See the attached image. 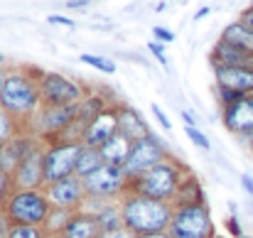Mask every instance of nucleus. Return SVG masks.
<instances>
[{
  "label": "nucleus",
  "instance_id": "nucleus-1",
  "mask_svg": "<svg viewBox=\"0 0 253 238\" xmlns=\"http://www.w3.org/2000/svg\"><path fill=\"white\" fill-rule=\"evenodd\" d=\"M123 214V229L133 236H150V234H165L169 231L174 209L168 201H155L148 197L130 194L123 199L121 206Z\"/></svg>",
  "mask_w": 253,
  "mask_h": 238
},
{
  "label": "nucleus",
  "instance_id": "nucleus-2",
  "mask_svg": "<svg viewBox=\"0 0 253 238\" xmlns=\"http://www.w3.org/2000/svg\"><path fill=\"white\" fill-rule=\"evenodd\" d=\"M128 187H133L130 192L138 197H148V199L169 204V199H174L179 194V169L174 162L163 159L160 164H155L153 169H148L138 179L128 182Z\"/></svg>",
  "mask_w": 253,
  "mask_h": 238
},
{
  "label": "nucleus",
  "instance_id": "nucleus-3",
  "mask_svg": "<svg viewBox=\"0 0 253 238\" xmlns=\"http://www.w3.org/2000/svg\"><path fill=\"white\" fill-rule=\"evenodd\" d=\"M52 204L40 192H15L5 204V216L15 226H40L49 219Z\"/></svg>",
  "mask_w": 253,
  "mask_h": 238
},
{
  "label": "nucleus",
  "instance_id": "nucleus-4",
  "mask_svg": "<svg viewBox=\"0 0 253 238\" xmlns=\"http://www.w3.org/2000/svg\"><path fill=\"white\" fill-rule=\"evenodd\" d=\"M37 101H40V88L30 77H22V74L7 77L5 86H2V93H0V108L2 111H7L12 118L27 116V113H35Z\"/></svg>",
  "mask_w": 253,
  "mask_h": 238
},
{
  "label": "nucleus",
  "instance_id": "nucleus-5",
  "mask_svg": "<svg viewBox=\"0 0 253 238\" xmlns=\"http://www.w3.org/2000/svg\"><path fill=\"white\" fill-rule=\"evenodd\" d=\"M172 238H211L214 236V224L204 204H189L174 209L169 231Z\"/></svg>",
  "mask_w": 253,
  "mask_h": 238
},
{
  "label": "nucleus",
  "instance_id": "nucleus-6",
  "mask_svg": "<svg viewBox=\"0 0 253 238\" xmlns=\"http://www.w3.org/2000/svg\"><path fill=\"white\" fill-rule=\"evenodd\" d=\"M82 150H84V145H79V143H59V145L49 148L44 153V184L49 187L67 177H74Z\"/></svg>",
  "mask_w": 253,
  "mask_h": 238
},
{
  "label": "nucleus",
  "instance_id": "nucleus-7",
  "mask_svg": "<svg viewBox=\"0 0 253 238\" xmlns=\"http://www.w3.org/2000/svg\"><path fill=\"white\" fill-rule=\"evenodd\" d=\"M126 187H128V177H126L123 167H113V164H103L98 172H93L91 177L84 179L86 197L98 199V201L118 197Z\"/></svg>",
  "mask_w": 253,
  "mask_h": 238
},
{
  "label": "nucleus",
  "instance_id": "nucleus-8",
  "mask_svg": "<svg viewBox=\"0 0 253 238\" xmlns=\"http://www.w3.org/2000/svg\"><path fill=\"white\" fill-rule=\"evenodd\" d=\"M37 88H40V101L47 106H77L82 101L79 83L62 74H42L37 79Z\"/></svg>",
  "mask_w": 253,
  "mask_h": 238
},
{
  "label": "nucleus",
  "instance_id": "nucleus-9",
  "mask_svg": "<svg viewBox=\"0 0 253 238\" xmlns=\"http://www.w3.org/2000/svg\"><path fill=\"white\" fill-rule=\"evenodd\" d=\"M163 158H165V150L160 148V143H158L153 135H148V138L133 143L130 158H128V162L123 164V172H126L128 182L138 179L140 174H145L148 169H153L155 164H160Z\"/></svg>",
  "mask_w": 253,
  "mask_h": 238
},
{
  "label": "nucleus",
  "instance_id": "nucleus-10",
  "mask_svg": "<svg viewBox=\"0 0 253 238\" xmlns=\"http://www.w3.org/2000/svg\"><path fill=\"white\" fill-rule=\"evenodd\" d=\"M216 83L221 88V96L231 103L241 101L244 93L253 91V69H231V67H216Z\"/></svg>",
  "mask_w": 253,
  "mask_h": 238
},
{
  "label": "nucleus",
  "instance_id": "nucleus-11",
  "mask_svg": "<svg viewBox=\"0 0 253 238\" xmlns=\"http://www.w3.org/2000/svg\"><path fill=\"white\" fill-rule=\"evenodd\" d=\"M77 111H79V106H47V103H42V108L35 111V125L40 133L62 135L72 125V120L77 118Z\"/></svg>",
  "mask_w": 253,
  "mask_h": 238
},
{
  "label": "nucleus",
  "instance_id": "nucleus-12",
  "mask_svg": "<svg viewBox=\"0 0 253 238\" xmlns=\"http://www.w3.org/2000/svg\"><path fill=\"white\" fill-rule=\"evenodd\" d=\"M42 182H44V150L35 148L12 174V187L17 192H32Z\"/></svg>",
  "mask_w": 253,
  "mask_h": 238
},
{
  "label": "nucleus",
  "instance_id": "nucleus-13",
  "mask_svg": "<svg viewBox=\"0 0 253 238\" xmlns=\"http://www.w3.org/2000/svg\"><path fill=\"white\" fill-rule=\"evenodd\" d=\"M86 197L84 189V179L79 177H67L62 182H54L47 187V199L54 209H74L82 204V199Z\"/></svg>",
  "mask_w": 253,
  "mask_h": 238
},
{
  "label": "nucleus",
  "instance_id": "nucleus-14",
  "mask_svg": "<svg viewBox=\"0 0 253 238\" xmlns=\"http://www.w3.org/2000/svg\"><path fill=\"white\" fill-rule=\"evenodd\" d=\"M116 133H118V111H103V113L88 125L82 145L98 150V148H101L103 143H108Z\"/></svg>",
  "mask_w": 253,
  "mask_h": 238
},
{
  "label": "nucleus",
  "instance_id": "nucleus-15",
  "mask_svg": "<svg viewBox=\"0 0 253 238\" xmlns=\"http://www.w3.org/2000/svg\"><path fill=\"white\" fill-rule=\"evenodd\" d=\"M35 150V145L27 138H12L10 143H5L0 148V169L12 179V174L17 172V167L22 164V159Z\"/></svg>",
  "mask_w": 253,
  "mask_h": 238
},
{
  "label": "nucleus",
  "instance_id": "nucleus-16",
  "mask_svg": "<svg viewBox=\"0 0 253 238\" xmlns=\"http://www.w3.org/2000/svg\"><path fill=\"white\" fill-rule=\"evenodd\" d=\"M214 64L216 67H231V69H253V54L244 52L241 47H234L229 42H219L214 49Z\"/></svg>",
  "mask_w": 253,
  "mask_h": 238
},
{
  "label": "nucleus",
  "instance_id": "nucleus-17",
  "mask_svg": "<svg viewBox=\"0 0 253 238\" xmlns=\"http://www.w3.org/2000/svg\"><path fill=\"white\" fill-rule=\"evenodd\" d=\"M226 128L236 133H253V98H241L226 108Z\"/></svg>",
  "mask_w": 253,
  "mask_h": 238
},
{
  "label": "nucleus",
  "instance_id": "nucleus-18",
  "mask_svg": "<svg viewBox=\"0 0 253 238\" xmlns=\"http://www.w3.org/2000/svg\"><path fill=\"white\" fill-rule=\"evenodd\" d=\"M64 238H101L103 236V226L98 221L96 214H77L67 229L62 231Z\"/></svg>",
  "mask_w": 253,
  "mask_h": 238
},
{
  "label": "nucleus",
  "instance_id": "nucleus-19",
  "mask_svg": "<svg viewBox=\"0 0 253 238\" xmlns=\"http://www.w3.org/2000/svg\"><path fill=\"white\" fill-rule=\"evenodd\" d=\"M130 150H133V143L123 135V133H116L108 143H103L101 148H98V153H101V158L106 164H113V167H123L128 158H130Z\"/></svg>",
  "mask_w": 253,
  "mask_h": 238
},
{
  "label": "nucleus",
  "instance_id": "nucleus-20",
  "mask_svg": "<svg viewBox=\"0 0 253 238\" xmlns=\"http://www.w3.org/2000/svg\"><path fill=\"white\" fill-rule=\"evenodd\" d=\"M118 133H123L130 143H138V140H143V138L150 135L145 120H143V118L138 116V111H133V108L118 111Z\"/></svg>",
  "mask_w": 253,
  "mask_h": 238
},
{
  "label": "nucleus",
  "instance_id": "nucleus-21",
  "mask_svg": "<svg viewBox=\"0 0 253 238\" xmlns=\"http://www.w3.org/2000/svg\"><path fill=\"white\" fill-rule=\"evenodd\" d=\"M103 164H106V162H103V158H101V153H98V150H93V148H84V150H82V155H79V162H77V172H74V177L86 179V177H91L93 172H98Z\"/></svg>",
  "mask_w": 253,
  "mask_h": 238
},
{
  "label": "nucleus",
  "instance_id": "nucleus-22",
  "mask_svg": "<svg viewBox=\"0 0 253 238\" xmlns=\"http://www.w3.org/2000/svg\"><path fill=\"white\" fill-rule=\"evenodd\" d=\"M221 40H224V42H229V44H234V47H241V49H244V52H249V54H253V32L244 30L239 22L229 25Z\"/></svg>",
  "mask_w": 253,
  "mask_h": 238
},
{
  "label": "nucleus",
  "instance_id": "nucleus-23",
  "mask_svg": "<svg viewBox=\"0 0 253 238\" xmlns=\"http://www.w3.org/2000/svg\"><path fill=\"white\" fill-rule=\"evenodd\" d=\"M96 216H98V221H101V226H103V234L123 229V214H121V209H116V206H101V211H98Z\"/></svg>",
  "mask_w": 253,
  "mask_h": 238
},
{
  "label": "nucleus",
  "instance_id": "nucleus-24",
  "mask_svg": "<svg viewBox=\"0 0 253 238\" xmlns=\"http://www.w3.org/2000/svg\"><path fill=\"white\" fill-rule=\"evenodd\" d=\"M72 219H74V216L69 214V209H52L49 219L44 221L47 236H52V234H62V231L67 229V224H69Z\"/></svg>",
  "mask_w": 253,
  "mask_h": 238
},
{
  "label": "nucleus",
  "instance_id": "nucleus-25",
  "mask_svg": "<svg viewBox=\"0 0 253 238\" xmlns=\"http://www.w3.org/2000/svg\"><path fill=\"white\" fill-rule=\"evenodd\" d=\"M12 130H15V120H12V116H10L7 111L0 108V148H2L5 143L12 140V135H15Z\"/></svg>",
  "mask_w": 253,
  "mask_h": 238
},
{
  "label": "nucleus",
  "instance_id": "nucleus-26",
  "mask_svg": "<svg viewBox=\"0 0 253 238\" xmlns=\"http://www.w3.org/2000/svg\"><path fill=\"white\" fill-rule=\"evenodd\" d=\"M82 62L96 67L98 72H106V74H113L116 72V64L111 59H103V57H93V54H82Z\"/></svg>",
  "mask_w": 253,
  "mask_h": 238
},
{
  "label": "nucleus",
  "instance_id": "nucleus-27",
  "mask_svg": "<svg viewBox=\"0 0 253 238\" xmlns=\"http://www.w3.org/2000/svg\"><path fill=\"white\" fill-rule=\"evenodd\" d=\"M184 133H187V138L197 145V148H202V150H211V143H209V138L202 133V130H197L194 125H187L184 128Z\"/></svg>",
  "mask_w": 253,
  "mask_h": 238
},
{
  "label": "nucleus",
  "instance_id": "nucleus-28",
  "mask_svg": "<svg viewBox=\"0 0 253 238\" xmlns=\"http://www.w3.org/2000/svg\"><path fill=\"white\" fill-rule=\"evenodd\" d=\"M10 238H42V234L37 231V226H12Z\"/></svg>",
  "mask_w": 253,
  "mask_h": 238
},
{
  "label": "nucleus",
  "instance_id": "nucleus-29",
  "mask_svg": "<svg viewBox=\"0 0 253 238\" xmlns=\"http://www.w3.org/2000/svg\"><path fill=\"white\" fill-rule=\"evenodd\" d=\"M150 111H153V116H155V118L163 123V128H165V130H172V123H169V118L165 116V111H163L158 103H153V106H150Z\"/></svg>",
  "mask_w": 253,
  "mask_h": 238
},
{
  "label": "nucleus",
  "instance_id": "nucleus-30",
  "mask_svg": "<svg viewBox=\"0 0 253 238\" xmlns=\"http://www.w3.org/2000/svg\"><path fill=\"white\" fill-rule=\"evenodd\" d=\"M148 49L155 54V59H158V62L168 64V57H165V44H160V42H150V44H148Z\"/></svg>",
  "mask_w": 253,
  "mask_h": 238
},
{
  "label": "nucleus",
  "instance_id": "nucleus-31",
  "mask_svg": "<svg viewBox=\"0 0 253 238\" xmlns=\"http://www.w3.org/2000/svg\"><path fill=\"white\" fill-rule=\"evenodd\" d=\"M10 187H12V179L0 169V204L5 201V197H7V192H10Z\"/></svg>",
  "mask_w": 253,
  "mask_h": 238
},
{
  "label": "nucleus",
  "instance_id": "nucleus-32",
  "mask_svg": "<svg viewBox=\"0 0 253 238\" xmlns=\"http://www.w3.org/2000/svg\"><path fill=\"white\" fill-rule=\"evenodd\" d=\"M153 32H155V40H158L160 44H168V42H174V35H172L169 30H165V27H155Z\"/></svg>",
  "mask_w": 253,
  "mask_h": 238
},
{
  "label": "nucleus",
  "instance_id": "nucleus-33",
  "mask_svg": "<svg viewBox=\"0 0 253 238\" xmlns=\"http://www.w3.org/2000/svg\"><path fill=\"white\" fill-rule=\"evenodd\" d=\"M239 25H241L244 30H249V32H253V7H249V10H246V12L241 15Z\"/></svg>",
  "mask_w": 253,
  "mask_h": 238
},
{
  "label": "nucleus",
  "instance_id": "nucleus-34",
  "mask_svg": "<svg viewBox=\"0 0 253 238\" xmlns=\"http://www.w3.org/2000/svg\"><path fill=\"white\" fill-rule=\"evenodd\" d=\"M101 238H133V234L126 231V229H118V231H108V234H103Z\"/></svg>",
  "mask_w": 253,
  "mask_h": 238
},
{
  "label": "nucleus",
  "instance_id": "nucleus-35",
  "mask_svg": "<svg viewBox=\"0 0 253 238\" xmlns=\"http://www.w3.org/2000/svg\"><path fill=\"white\" fill-rule=\"evenodd\" d=\"M49 22H54V25H64V27H74V20L62 17V15H52V17H49Z\"/></svg>",
  "mask_w": 253,
  "mask_h": 238
},
{
  "label": "nucleus",
  "instance_id": "nucleus-36",
  "mask_svg": "<svg viewBox=\"0 0 253 238\" xmlns=\"http://www.w3.org/2000/svg\"><path fill=\"white\" fill-rule=\"evenodd\" d=\"M241 184L246 187V192L253 197V177H251V174H241Z\"/></svg>",
  "mask_w": 253,
  "mask_h": 238
},
{
  "label": "nucleus",
  "instance_id": "nucleus-37",
  "mask_svg": "<svg viewBox=\"0 0 253 238\" xmlns=\"http://www.w3.org/2000/svg\"><path fill=\"white\" fill-rule=\"evenodd\" d=\"M86 5H88L86 0H77V2H67V7H72V10H84Z\"/></svg>",
  "mask_w": 253,
  "mask_h": 238
},
{
  "label": "nucleus",
  "instance_id": "nucleus-38",
  "mask_svg": "<svg viewBox=\"0 0 253 238\" xmlns=\"http://www.w3.org/2000/svg\"><path fill=\"white\" fill-rule=\"evenodd\" d=\"M133 238H172V236L165 231V234H150V236H133Z\"/></svg>",
  "mask_w": 253,
  "mask_h": 238
},
{
  "label": "nucleus",
  "instance_id": "nucleus-39",
  "mask_svg": "<svg viewBox=\"0 0 253 238\" xmlns=\"http://www.w3.org/2000/svg\"><path fill=\"white\" fill-rule=\"evenodd\" d=\"M204 15H209V7H202V10H199V12H197V15H194V17H197V20H202V17H204Z\"/></svg>",
  "mask_w": 253,
  "mask_h": 238
},
{
  "label": "nucleus",
  "instance_id": "nucleus-40",
  "mask_svg": "<svg viewBox=\"0 0 253 238\" xmlns=\"http://www.w3.org/2000/svg\"><path fill=\"white\" fill-rule=\"evenodd\" d=\"M5 81H7V77H5V72L0 69V93H2V86H5Z\"/></svg>",
  "mask_w": 253,
  "mask_h": 238
},
{
  "label": "nucleus",
  "instance_id": "nucleus-41",
  "mask_svg": "<svg viewBox=\"0 0 253 238\" xmlns=\"http://www.w3.org/2000/svg\"><path fill=\"white\" fill-rule=\"evenodd\" d=\"M44 238H64L62 234H52V236H44Z\"/></svg>",
  "mask_w": 253,
  "mask_h": 238
},
{
  "label": "nucleus",
  "instance_id": "nucleus-42",
  "mask_svg": "<svg viewBox=\"0 0 253 238\" xmlns=\"http://www.w3.org/2000/svg\"><path fill=\"white\" fill-rule=\"evenodd\" d=\"M0 62H2V54H0Z\"/></svg>",
  "mask_w": 253,
  "mask_h": 238
}]
</instances>
